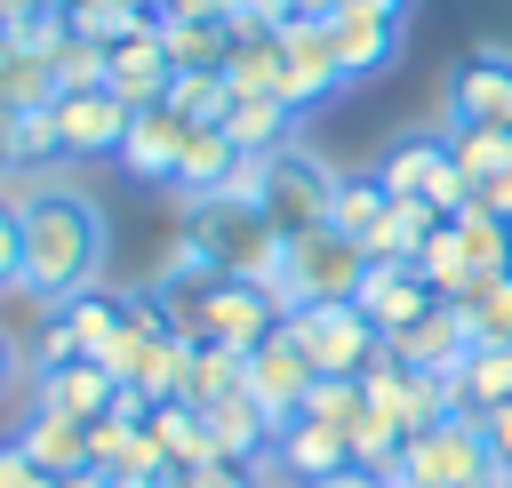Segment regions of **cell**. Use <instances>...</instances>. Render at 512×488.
<instances>
[{"label": "cell", "instance_id": "cell-14", "mask_svg": "<svg viewBox=\"0 0 512 488\" xmlns=\"http://www.w3.org/2000/svg\"><path fill=\"white\" fill-rule=\"evenodd\" d=\"M448 168H456V160H448V128H416V136H392V144L376 152V176H384L392 200H432V184H440Z\"/></svg>", "mask_w": 512, "mask_h": 488}, {"label": "cell", "instance_id": "cell-23", "mask_svg": "<svg viewBox=\"0 0 512 488\" xmlns=\"http://www.w3.org/2000/svg\"><path fill=\"white\" fill-rule=\"evenodd\" d=\"M232 392H248V352H232V344H192L176 400H184V408H216V400H232Z\"/></svg>", "mask_w": 512, "mask_h": 488}, {"label": "cell", "instance_id": "cell-42", "mask_svg": "<svg viewBox=\"0 0 512 488\" xmlns=\"http://www.w3.org/2000/svg\"><path fill=\"white\" fill-rule=\"evenodd\" d=\"M32 480H40V464H32L16 440H0V488H32Z\"/></svg>", "mask_w": 512, "mask_h": 488}, {"label": "cell", "instance_id": "cell-10", "mask_svg": "<svg viewBox=\"0 0 512 488\" xmlns=\"http://www.w3.org/2000/svg\"><path fill=\"white\" fill-rule=\"evenodd\" d=\"M128 104L112 88H80V96H56V128H64V152L72 160H120L128 144Z\"/></svg>", "mask_w": 512, "mask_h": 488}, {"label": "cell", "instance_id": "cell-1", "mask_svg": "<svg viewBox=\"0 0 512 488\" xmlns=\"http://www.w3.org/2000/svg\"><path fill=\"white\" fill-rule=\"evenodd\" d=\"M104 208L72 184H32L24 192V288L48 304H72L104 272Z\"/></svg>", "mask_w": 512, "mask_h": 488}, {"label": "cell", "instance_id": "cell-38", "mask_svg": "<svg viewBox=\"0 0 512 488\" xmlns=\"http://www.w3.org/2000/svg\"><path fill=\"white\" fill-rule=\"evenodd\" d=\"M8 40H16L24 56H56V48L72 40V24H64V8H48V0H40V8L8 16Z\"/></svg>", "mask_w": 512, "mask_h": 488}, {"label": "cell", "instance_id": "cell-51", "mask_svg": "<svg viewBox=\"0 0 512 488\" xmlns=\"http://www.w3.org/2000/svg\"><path fill=\"white\" fill-rule=\"evenodd\" d=\"M24 8H40V0H0V24H8V16H24Z\"/></svg>", "mask_w": 512, "mask_h": 488}, {"label": "cell", "instance_id": "cell-12", "mask_svg": "<svg viewBox=\"0 0 512 488\" xmlns=\"http://www.w3.org/2000/svg\"><path fill=\"white\" fill-rule=\"evenodd\" d=\"M280 56H288V104H296V112L344 88L336 48H328V24H320V16H288V24H280Z\"/></svg>", "mask_w": 512, "mask_h": 488}, {"label": "cell", "instance_id": "cell-29", "mask_svg": "<svg viewBox=\"0 0 512 488\" xmlns=\"http://www.w3.org/2000/svg\"><path fill=\"white\" fill-rule=\"evenodd\" d=\"M232 96H288V56H280V32H256V40H232V64H224Z\"/></svg>", "mask_w": 512, "mask_h": 488}, {"label": "cell", "instance_id": "cell-36", "mask_svg": "<svg viewBox=\"0 0 512 488\" xmlns=\"http://www.w3.org/2000/svg\"><path fill=\"white\" fill-rule=\"evenodd\" d=\"M48 160H72V152H64V128H56V104L16 112V168H24V176H40Z\"/></svg>", "mask_w": 512, "mask_h": 488}, {"label": "cell", "instance_id": "cell-27", "mask_svg": "<svg viewBox=\"0 0 512 488\" xmlns=\"http://www.w3.org/2000/svg\"><path fill=\"white\" fill-rule=\"evenodd\" d=\"M384 208H392V192H384V176L376 168H360V176H336V200H328V224L344 232V240H376V224H384Z\"/></svg>", "mask_w": 512, "mask_h": 488}, {"label": "cell", "instance_id": "cell-17", "mask_svg": "<svg viewBox=\"0 0 512 488\" xmlns=\"http://www.w3.org/2000/svg\"><path fill=\"white\" fill-rule=\"evenodd\" d=\"M16 448L48 472V480H64V472H88V416H64V408H32L24 424H16Z\"/></svg>", "mask_w": 512, "mask_h": 488}, {"label": "cell", "instance_id": "cell-21", "mask_svg": "<svg viewBox=\"0 0 512 488\" xmlns=\"http://www.w3.org/2000/svg\"><path fill=\"white\" fill-rule=\"evenodd\" d=\"M448 384H456V416L504 408V400H512V344H472V352L448 368Z\"/></svg>", "mask_w": 512, "mask_h": 488}, {"label": "cell", "instance_id": "cell-28", "mask_svg": "<svg viewBox=\"0 0 512 488\" xmlns=\"http://www.w3.org/2000/svg\"><path fill=\"white\" fill-rule=\"evenodd\" d=\"M152 440L168 448V464H176V472L224 464V456H216V440H208V416H200V408H184V400H160V408H152Z\"/></svg>", "mask_w": 512, "mask_h": 488}, {"label": "cell", "instance_id": "cell-15", "mask_svg": "<svg viewBox=\"0 0 512 488\" xmlns=\"http://www.w3.org/2000/svg\"><path fill=\"white\" fill-rule=\"evenodd\" d=\"M168 80H176V64H168V48H160V32H144V40H120V48H104V88L128 104V112H144V104H168Z\"/></svg>", "mask_w": 512, "mask_h": 488}, {"label": "cell", "instance_id": "cell-24", "mask_svg": "<svg viewBox=\"0 0 512 488\" xmlns=\"http://www.w3.org/2000/svg\"><path fill=\"white\" fill-rule=\"evenodd\" d=\"M272 456L312 488V480H328V472H344V464H352V440H344V432H328V424H312V416H296V424H280Z\"/></svg>", "mask_w": 512, "mask_h": 488}, {"label": "cell", "instance_id": "cell-13", "mask_svg": "<svg viewBox=\"0 0 512 488\" xmlns=\"http://www.w3.org/2000/svg\"><path fill=\"white\" fill-rule=\"evenodd\" d=\"M352 304L376 320V336H400V328H408V320H424L440 296L424 288V272H416V264H376V256H368V272H360V296H352Z\"/></svg>", "mask_w": 512, "mask_h": 488}, {"label": "cell", "instance_id": "cell-52", "mask_svg": "<svg viewBox=\"0 0 512 488\" xmlns=\"http://www.w3.org/2000/svg\"><path fill=\"white\" fill-rule=\"evenodd\" d=\"M32 488H64V480H48V472H40V480H32Z\"/></svg>", "mask_w": 512, "mask_h": 488}, {"label": "cell", "instance_id": "cell-49", "mask_svg": "<svg viewBox=\"0 0 512 488\" xmlns=\"http://www.w3.org/2000/svg\"><path fill=\"white\" fill-rule=\"evenodd\" d=\"M64 488H112V472H96V464H88V472H64Z\"/></svg>", "mask_w": 512, "mask_h": 488}, {"label": "cell", "instance_id": "cell-30", "mask_svg": "<svg viewBox=\"0 0 512 488\" xmlns=\"http://www.w3.org/2000/svg\"><path fill=\"white\" fill-rule=\"evenodd\" d=\"M64 328H72L80 360H104V352L120 344V328H128V296H104V288H88V296H72V304H64Z\"/></svg>", "mask_w": 512, "mask_h": 488}, {"label": "cell", "instance_id": "cell-4", "mask_svg": "<svg viewBox=\"0 0 512 488\" xmlns=\"http://www.w3.org/2000/svg\"><path fill=\"white\" fill-rule=\"evenodd\" d=\"M360 272H368V248L344 240L336 224H320V232H296V240L280 248L272 296H280V312H296V304H336V296H360Z\"/></svg>", "mask_w": 512, "mask_h": 488}, {"label": "cell", "instance_id": "cell-54", "mask_svg": "<svg viewBox=\"0 0 512 488\" xmlns=\"http://www.w3.org/2000/svg\"><path fill=\"white\" fill-rule=\"evenodd\" d=\"M496 480H504V488H512V472H496Z\"/></svg>", "mask_w": 512, "mask_h": 488}, {"label": "cell", "instance_id": "cell-35", "mask_svg": "<svg viewBox=\"0 0 512 488\" xmlns=\"http://www.w3.org/2000/svg\"><path fill=\"white\" fill-rule=\"evenodd\" d=\"M0 104L8 112H40V104H56V72H48V56H8L0 64Z\"/></svg>", "mask_w": 512, "mask_h": 488}, {"label": "cell", "instance_id": "cell-18", "mask_svg": "<svg viewBox=\"0 0 512 488\" xmlns=\"http://www.w3.org/2000/svg\"><path fill=\"white\" fill-rule=\"evenodd\" d=\"M320 24H328V48H336V72H344V80L384 72V64H392V48H400V24L360 16V8H336V16H320Z\"/></svg>", "mask_w": 512, "mask_h": 488}, {"label": "cell", "instance_id": "cell-43", "mask_svg": "<svg viewBox=\"0 0 512 488\" xmlns=\"http://www.w3.org/2000/svg\"><path fill=\"white\" fill-rule=\"evenodd\" d=\"M472 200H480V208H496V216H512V168H504V176H488Z\"/></svg>", "mask_w": 512, "mask_h": 488}, {"label": "cell", "instance_id": "cell-34", "mask_svg": "<svg viewBox=\"0 0 512 488\" xmlns=\"http://www.w3.org/2000/svg\"><path fill=\"white\" fill-rule=\"evenodd\" d=\"M304 416H312V424H328V432H352V424L368 416V392H360V376H320V384L304 392Z\"/></svg>", "mask_w": 512, "mask_h": 488}, {"label": "cell", "instance_id": "cell-5", "mask_svg": "<svg viewBox=\"0 0 512 488\" xmlns=\"http://www.w3.org/2000/svg\"><path fill=\"white\" fill-rule=\"evenodd\" d=\"M480 480H496L480 416H440V424L408 432V448L392 464V488H480Z\"/></svg>", "mask_w": 512, "mask_h": 488}, {"label": "cell", "instance_id": "cell-39", "mask_svg": "<svg viewBox=\"0 0 512 488\" xmlns=\"http://www.w3.org/2000/svg\"><path fill=\"white\" fill-rule=\"evenodd\" d=\"M24 280V200L0 192V288Z\"/></svg>", "mask_w": 512, "mask_h": 488}, {"label": "cell", "instance_id": "cell-11", "mask_svg": "<svg viewBox=\"0 0 512 488\" xmlns=\"http://www.w3.org/2000/svg\"><path fill=\"white\" fill-rule=\"evenodd\" d=\"M184 136H192V120H184V112H168V104H144V112L128 120V144H120V168H128V184H168V192H176Z\"/></svg>", "mask_w": 512, "mask_h": 488}, {"label": "cell", "instance_id": "cell-20", "mask_svg": "<svg viewBox=\"0 0 512 488\" xmlns=\"http://www.w3.org/2000/svg\"><path fill=\"white\" fill-rule=\"evenodd\" d=\"M392 344V360H408V368H456L464 352H472V336H464V312L456 304H432L424 320H408L400 336H384Z\"/></svg>", "mask_w": 512, "mask_h": 488}, {"label": "cell", "instance_id": "cell-33", "mask_svg": "<svg viewBox=\"0 0 512 488\" xmlns=\"http://www.w3.org/2000/svg\"><path fill=\"white\" fill-rule=\"evenodd\" d=\"M168 112H184L192 128H224L232 80H224V72H176V80H168Z\"/></svg>", "mask_w": 512, "mask_h": 488}, {"label": "cell", "instance_id": "cell-2", "mask_svg": "<svg viewBox=\"0 0 512 488\" xmlns=\"http://www.w3.org/2000/svg\"><path fill=\"white\" fill-rule=\"evenodd\" d=\"M200 272H224V280H272L280 272V224L240 200V192H216V200H192L184 208V240H176Z\"/></svg>", "mask_w": 512, "mask_h": 488}, {"label": "cell", "instance_id": "cell-26", "mask_svg": "<svg viewBox=\"0 0 512 488\" xmlns=\"http://www.w3.org/2000/svg\"><path fill=\"white\" fill-rule=\"evenodd\" d=\"M440 224H448V216H440L432 200H392L384 224H376V240H368V256H376V264H416Z\"/></svg>", "mask_w": 512, "mask_h": 488}, {"label": "cell", "instance_id": "cell-16", "mask_svg": "<svg viewBox=\"0 0 512 488\" xmlns=\"http://www.w3.org/2000/svg\"><path fill=\"white\" fill-rule=\"evenodd\" d=\"M120 392V376L104 360H56V368H32V408H64V416H104Z\"/></svg>", "mask_w": 512, "mask_h": 488}, {"label": "cell", "instance_id": "cell-9", "mask_svg": "<svg viewBox=\"0 0 512 488\" xmlns=\"http://www.w3.org/2000/svg\"><path fill=\"white\" fill-rule=\"evenodd\" d=\"M448 120L512 128V48H464V64L448 72Z\"/></svg>", "mask_w": 512, "mask_h": 488}, {"label": "cell", "instance_id": "cell-50", "mask_svg": "<svg viewBox=\"0 0 512 488\" xmlns=\"http://www.w3.org/2000/svg\"><path fill=\"white\" fill-rule=\"evenodd\" d=\"M296 16H336V0H296Z\"/></svg>", "mask_w": 512, "mask_h": 488}, {"label": "cell", "instance_id": "cell-45", "mask_svg": "<svg viewBox=\"0 0 512 488\" xmlns=\"http://www.w3.org/2000/svg\"><path fill=\"white\" fill-rule=\"evenodd\" d=\"M336 8H360V16H384V24H408L416 0H336Z\"/></svg>", "mask_w": 512, "mask_h": 488}, {"label": "cell", "instance_id": "cell-48", "mask_svg": "<svg viewBox=\"0 0 512 488\" xmlns=\"http://www.w3.org/2000/svg\"><path fill=\"white\" fill-rule=\"evenodd\" d=\"M16 360H24V344H16V336H8V328H0V384H8V376H16Z\"/></svg>", "mask_w": 512, "mask_h": 488}, {"label": "cell", "instance_id": "cell-31", "mask_svg": "<svg viewBox=\"0 0 512 488\" xmlns=\"http://www.w3.org/2000/svg\"><path fill=\"white\" fill-rule=\"evenodd\" d=\"M448 160L472 176V192L488 184V176H504L512 168V128H472V120H448Z\"/></svg>", "mask_w": 512, "mask_h": 488}, {"label": "cell", "instance_id": "cell-19", "mask_svg": "<svg viewBox=\"0 0 512 488\" xmlns=\"http://www.w3.org/2000/svg\"><path fill=\"white\" fill-rule=\"evenodd\" d=\"M240 160H248V152H240L224 128H192V136H184V160H176V192H184V208H192V200H216V192H232Z\"/></svg>", "mask_w": 512, "mask_h": 488}, {"label": "cell", "instance_id": "cell-47", "mask_svg": "<svg viewBox=\"0 0 512 488\" xmlns=\"http://www.w3.org/2000/svg\"><path fill=\"white\" fill-rule=\"evenodd\" d=\"M0 168H16V112L0 104Z\"/></svg>", "mask_w": 512, "mask_h": 488}, {"label": "cell", "instance_id": "cell-6", "mask_svg": "<svg viewBox=\"0 0 512 488\" xmlns=\"http://www.w3.org/2000/svg\"><path fill=\"white\" fill-rule=\"evenodd\" d=\"M328 200H336V176L312 160V152H256V208L280 224V240L296 232H320L328 224Z\"/></svg>", "mask_w": 512, "mask_h": 488}, {"label": "cell", "instance_id": "cell-8", "mask_svg": "<svg viewBox=\"0 0 512 488\" xmlns=\"http://www.w3.org/2000/svg\"><path fill=\"white\" fill-rule=\"evenodd\" d=\"M320 376H312V360H304V344L288 336V320L248 352V400L272 416V424H296L304 416V392H312Z\"/></svg>", "mask_w": 512, "mask_h": 488}, {"label": "cell", "instance_id": "cell-32", "mask_svg": "<svg viewBox=\"0 0 512 488\" xmlns=\"http://www.w3.org/2000/svg\"><path fill=\"white\" fill-rule=\"evenodd\" d=\"M456 312H464V336L472 344H512V272H488Z\"/></svg>", "mask_w": 512, "mask_h": 488}, {"label": "cell", "instance_id": "cell-44", "mask_svg": "<svg viewBox=\"0 0 512 488\" xmlns=\"http://www.w3.org/2000/svg\"><path fill=\"white\" fill-rule=\"evenodd\" d=\"M160 16H232V0H152Z\"/></svg>", "mask_w": 512, "mask_h": 488}, {"label": "cell", "instance_id": "cell-3", "mask_svg": "<svg viewBox=\"0 0 512 488\" xmlns=\"http://www.w3.org/2000/svg\"><path fill=\"white\" fill-rule=\"evenodd\" d=\"M416 272H424V288H432L440 304H464L488 272H512V216H496V208L472 200L464 216H448V224L424 240Z\"/></svg>", "mask_w": 512, "mask_h": 488}, {"label": "cell", "instance_id": "cell-7", "mask_svg": "<svg viewBox=\"0 0 512 488\" xmlns=\"http://www.w3.org/2000/svg\"><path fill=\"white\" fill-rule=\"evenodd\" d=\"M288 336L304 344V360H312V376H360L368 360H376V320L352 304V296H336V304H296L288 312Z\"/></svg>", "mask_w": 512, "mask_h": 488}, {"label": "cell", "instance_id": "cell-37", "mask_svg": "<svg viewBox=\"0 0 512 488\" xmlns=\"http://www.w3.org/2000/svg\"><path fill=\"white\" fill-rule=\"evenodd\" d=\"M48 72H56V96H80V88H104V48L96 40H64L56 56H48Z\"/></svg>", "mask_w": 512, "mask_h": 488}, {"label": "cell", "instance_id": "cell-41", "mask_svg": "<svg viewBox=\"0 0 512 488\" xmlns=\"http://www.w3.org/2000/svg\"><path fill=\"white\" fill-rule=\"evenodd\" d=\"M160 488H248V472L240 464H200V472H168Z\"/></svg>", "mask_w": 512, "mask_h": 488}, {"label": "cell", "instance_id": "cell-22", "mask_svg": "<svg viewBox=\"0 0 512 488\" xmlns=\"http://www.w3.org/2000/svg\"><path fill=\"white\" fill-rule=\"evenodd\" d=\"M160 48L176 72H224L232 64V24L224 16H160Z\"/></svg>", "mask_w": 512, "mask_h": 488}, {"label": "cell", "instance_id": "cell-25", "mask_svg": "<svg viewBox=\"0 0 512 488\" xmlns=\"http://www.w3.org/2000/svg\"><path fill=\"white\" fill-rule=\"evenodd\" d=\"M288 128H296L288 96H232V112H224V136L240 152H288Z\"/></svg>", "mask_w": 512, "mask_h": 488}, {"label": "cell", "instance_id": "cell-53", "mask_svg": "<svg viewBox=\"0 0 512 488\" xmlns=\"http://www.w3.org/2000/svg\"><path fill=\"white\" fill-rule=\"evenodd\" d=\"M48 8H80V0H48Z\"/></svg>", "mask_w": 512, "mask_h": 488}, {"label": "cell", "instance_id": "cell-40", "mask_svg": "<svg viewBox=\"0 0 512 488\" xmlns=\"http://www.w3.org/2000/svg\"><path fill=\"white\" fill-rule=\"evenodd\" d=\"M480 440H488V456H496V472H512V400L480 416Z\"/></svg>", "mask_w": 512, "mask_h": 488}, {"label": "cell", "instance_id": "cell-46", "mask_svg": "<svg viewBox=\"0 0 512 488\" xmlns=\"http://www.w3.org/2000/svg\"><path fill=\"white\" fill-rule=\"evenodd\" d=\"M312 488H392L384 472H360V464H344V472H328V480H312Z\"/></svg>", "mask_w": 512, "mask_h": 488}]
</instances>
